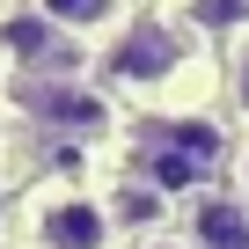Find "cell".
<instances>
[{"mask_svg": "<svg viewBox=\"0 0 249 249\" xmlns=\"http://www.w3.org/2000/svg\"><path fill=\"white\" fill-rule=\"evenodd\" d=\"M191 59H198V30L176 15H132L117 30V44L103 52L110 81H124V88H169Z\"/></svg>", "mask_w": 249, "mask_h": 249, "instance_id": "cell-1", "label": "cell"}, {"mask_svg": "<svg viewBox=\"0 0 249 249\" xmlns=\"http://www.w3.org/2000/svg\"><path fill=\"white\" fill-rule=\"evenodd\" d=\"M213 154H220V140H213V124H183V117H161L154 132H147V147H140V169H147V183L154 191H198L205 183V169H213Z\"/></svg>", "mask_w": 249, "mask_h": 249, "instance_id": "cell-2", "label": "cell"}, {"mask_svg": "<svg viewBox=\"0 0 249 249\" xmlns=\"http://www.w3.org/2000/svg\"><path fill=\"white\" fill-rule=\"evenodd\" d=\"M30 117H44V124H59V132H81V140H95V132H110V103L88 88V81H73V73H44V81H22V95H15Z\"/></svg>", "mask_w": 249, "mask_h": 249, "instance_id": "cell-3", "label": "cell"}, {"mask_svg": "<svg viewBox=\"0 0 249 249\" xmlns=\"http://www.w3.org/2000/svg\"><path fill=\"white\" fill-rule=\"evenodd\" d=\"M0 52H8V66L22 81H44V73H73V37H59L44 15H8L0 22Z\"/></svg>", "mask_w": 249, "mask_h": 249, "instance_id": "cell-4", "label": "cell"}, {"mask_svg": "<svg viewBox=\"0 0 249 249\" xmlns=\"http://www.w3.org/2000/svg\"><path fill=\"white\" fill-rule=\"evenodd\" d=\"M37 234H44V249H103L110 242V213L95 198H44Z\"/></svg>", "mask_w": 249, "mask_h": 249, "instance_id": "cell-5", "label": "cell"}, {"mask_svg": "<svg viewBox=\"0 0 249 249\" xmlns=\"http://www.w3.org/2000/svg\"><path fill=\"white\" fill-rule=\"evenodd\" d=\"M30 15H44L59 37H117L132 22V0H30Z\"/></svg>", "mask_w": 249, "mask_h": 249, "instance_id": "cell-6", "label": "cell"}, {"mask_svg": "<svg viewBox=\"0 0 249 249\" xmlns=\"http://www.w3.org/2000/svg\"><path fill=\"white\" fill-rule=\"evenodd\" d=\"M191 234H198V249H249V213H242V198H198V205H191Z\"/></svg>", "mask_w": 249, "mask_h": 249, "instance_id": "cell-7", "label": "cell"}, {"mask_svg": "<svg viewBox=\"0 0 249 249\" xmlns=\"http://www.w3.org/2000/svg\"><path fill=\"white\" fill-rule=\"evenodd\" d=\"M227 95H234V103L249 110V22H242V30L227 37Z\"/></svg>", "mask_w": 249, "mask_h": 249, "instance_id": "cell-8", "label": "cell"}, {"mask_svg": "<svg viewBox=\"0 0 249 249\" xmlns=\"http://www.w3.org/2000/svg\"><path fill=\"white\" fill-rule=\"evenodd\" d=\"M154 213H161V191H117V220L140 227V220H154Z\"/></svg>", "mask_w": 249, "mask_h": 249, "instance_id": "cell-9", "label": "cell"}, {"mask_svg": "<svg viewBox=\"0 0 249 249\" xmlns=\"http://www.w3.org/2000/svg\"><path fill=\"white\" fill-rule=\"evenodd\" d=\"M0 227H8V191H0Z\"/></svg>", "mask_w": 249, "mask_h": 249, "instance_id": "cell-10", "label": "cell"}, {"mask_svg": "<svg viewBox=\"0 0 249 249\" xmlns=\"http://www.w3.org/2000/svg\"><path fill=\"white\" fill-rule=\"evenodd\" d=\"M147 249H176V242H147Z\"/></svg>", "mask_w": 249, "mask_h": 249, "instance_id": "cell-11", "label": "cell"}, {"mask_svg": "<svg viewBox=\"0 0 249 249\" xmlns=\"http://www.w3.org/2000/svg\"><path fill=\"white\" fill-rule=\"evenodd\" d=\"M242 176H249V161H242Z\"/></svg>", "mask_w": 249, "mask_h": 249, "instance_id": "cell-12", "label": "cell"}]
</instances>
